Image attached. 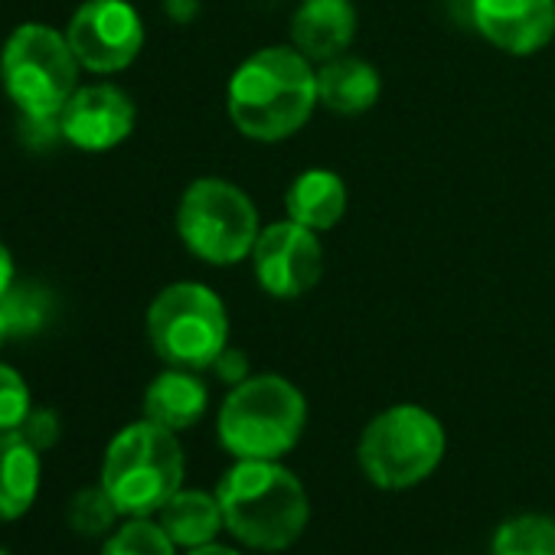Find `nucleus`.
<instances>
[{"mask_svg":"<svg viewBox=\"0 0 555 555\" xmlns=\"http://www.w3.org/2000/svg\"><path fill=\"white\" fill-rule=\"evenodd\" d=\"M318 108V69L295 47H264L238 63L225 86V112L238 134L278 144L298 134Z\"/></svg>","mask_w":555,"mask_h":555,"instance_id":"obj_1","label":"nucleus"},{"mask_svg":"<svg viewBox=\"0 0 555 555\" xmlns=\"http://www.w3.org/2000/svg\"><path fill=\"white\" fill-rule=\"evenodd\" d=\"M225 529L248 548L282 552L301 539L311 500L295 470L278 461H235L216 483Z\"/></svg>","mask_w":555,"mask_h":555,"instance_id":"obj_2","label":"nucleus"},{"mask_svg":"<svg viewBox=\"0 0 555 555\" xmlns=\"http://www.w3.org/2000/svg\"><path fill=\"white\" fill-rule=\"evenodd\" d=\"M305 392L278 373L248 376L232 386L216 415L219 444L235 461H278L305 435Z\"/></svg>","mask_w":555,"mask_h":555,"instance_id":"obj_3","label":"nucleus"},{"mask_svg":"<svg viewBox=\"0 0 555 555\" xmlns=\"http://www.w3.org/2000/svg\"><path fill=\"white\" fill-rule=\"evenodd\" d=\"M186 477V454L177 431L141 418L125 425L105 448L102 487L121 516H154Z\"/></svg>","mask_w":555,"mask_h":555,"instance_id":"obj_4","label":"nucleus"},{"mask_svg":"<svg viewBox=\"0 0 555 555\" xmlns=\"http://www.w3.org/2000/svg\"><path fill=\"white\" fill-rule=\"evenodd\" d=\"M448 448L444 425L422 405L383 409L360 435L357 461L379 490H412L428 480Z\"/></svg>","mask_w":555,"mask_h":555,"instance_id":"obj_5","label":"nucleus"},{"mask_svg":"<svg viewBox=\"0 0 555 555\" xmlns=\"http://www.w3.org/2000/svg\"><path fill=\"white\" fill-rule=\"evenodd\" d=\"M79 60L69 37L50 24H21L0 53V82L21 115H60L79 89Z\"/></svg>","mask_w":555,"mask_h":555,"instance_id":"obj_6","label":"nucleus"},{"mask_svg":"<svg viewBox=\"0 0 555 555\" xmlns=\"http://www.w3.org/2000/svg\"><path fill=\"white\" fill-rule=\"evenodd\" d=\"M147 340L167 366L203 373L229 347V311L199 282L167 285L147 308Z\"/></svg>","mask_w":555,"mask_h":555,"instance_id":"obj_7","label":"nucleus"},{"mask_svg":"<svg viewBox=\"0 0 555 555\" xmlns=\"http://www.w3.org/2000/svg\"><path fill=\"white\" fill-rule=\"evenodd\" d=\"M261 232L251 196L222 177L193 180L177 206V235L206 264H235L251 258Z\"/></svg>","mask_w":555,"mask_h":555,"instance_id":"obj_8","label":"nucleus"},{"mask_svg":"<svg viewBox=\"0 0 555 555\" xmlns=\"http://www.w3.org/2000/svg\"><path fill=\"white\" fill-rule=\"evenodd\" d=\"M251 271L264 295L278 301L305 298L324 274V245L318 232L292 219L271 222L255 238Z\"/></svg>","mask_w":555,"mask_h":555,"instance_id":"obj_9","label":"nucleus"},{"mask_svg":"<svg viewBox=\"0 0 555 555\" xmlns=\"http://www.w3.org/2000/svg\"><path fill=\"white\" fill-rule=\"evenodd\" d=\"M66 37L86 73L115 76L141 56L144 24L128 0H86Z\"/></svg>","mask_w":555,"mask_h":555,"instance_id":"obj_10","label":"nucleus"},{"mask_svg":"<svg viewBox=\"0 0 555 555\" xmlns=\"http://www.w3.org/2000/svg\"><path fill=\"white\" fill-rule=\"evenodd\" d=\"M134 121L138 108L131 95L108 82L79 86L60 112L63 141L89 154H102L125 144L134 131Z\"/></svg>","mask_w":555,"mask_h":555,"instance_id":"obj_11","label":"nucleus"},{"mask_svg":"<svg viewBox=\"0 0 555 555\" xmlns=\"http://www.w3.org/2000/svg\"><path fill=\"white\" fill-rule=\"evenodd\" d=\"M474 30L509 56H532L555 37V0H470Z\"/></svg>","mask_w":555,"mask_h":555,"instance_id":"obj_12","label":"nucleus"},{"mask_svg":"<svg viewBox=\"0 0 555 555\" xmlns=\"http://www.w3.org/2000/svg\"><path fill=\"white\" fill-rule=\"evenodd\" d=\"M357 37L353 0H301L292 17V47L314 66L344 56Z\"/></svg>","mask_w":555,"mask_h":555,"instance_id":"obj_13","label":"nucleus"},{"mask_svg":"<svg viewBox=\"0 0 555 555\" xmlns=\"http://www.w3.org/2000/svg\"><path fill=\"white\" fill-rule=\"evenodd\" d=\"M379 92H383L379 69L360 56L344 53L318 66V102L331 115L360 118L370 108H376Z\"/></svg>","mask_w":555,"mask_h":555,"instance_id":"obj_14","label":"nucleus"},{"mask_svg":"<svg viewBox=\"0 0 555 555\" xmlns=\"http://www.w3.org/2000/svg\"><path fill=\"white\" fill-rule=\"evenodd\" d=\"M206 409H209V389L196 370L170 366L160 376H154L144 392V418L170 431L193 428L206 415Z\"/></svg>","mask_w":555,"mask_h":555,"instance_id":"obj_15","label":"nucleus"},{"mask_svg":"<svg viewBox=\"0 0 555 555\" xmlns=\"http://www.w3.org/2000/svg\"><path fill=\"white\" fill-rule=\"evenodd\" d=\"M347 203L350 196L344 177L324 167L298 173L285 193L288 219L311 232H331L334 225H340V219L347 216Z\"/></svg>","mask_w":555,"mask_h":555,"instance_id":"obj_16","label":"nucleus"},{"mask_svg":"<svg viewBox=\"0 0 555 555\" xmlns=\"http://www.w3.org/2000/svg\"><path fill=\"white\" fill-rule=\"evenodd\" d=\"M40 451L24 431H0V522H14L30 513L40 493Z\"/></svg>","mask_w":555,"mask_h":555,"instance_id":"obj_17","label":"nucleus"},{"mask_svg":"<svg viewBox=\"0 0 555 555\" xmlns=\"http://www.w3.org/2000/svg\"><path fill=\"white\" fill-rule=\"evenodd\" d=\"M157 522L167 529L173 545L183 548V552L216 542V535L225 529L219 496L206 493V490H190V487H180L157 509Z\"/></svg>","mask_w":555,"mask_h":555,"instance_id":"obj_18","label":"nucleus"},{"mask_svg":"<svg viewBox=\"0 0 555 555\" xmlns=\"http://www.w3.org/2000/svg\"><path fill=\"white\" fill-rule=\"evenodd\" d=\"M490 555H555V519L542 513H519L496 526Z\"/></svg>","mask_w":555,"mask_h":555,"instance_id":"obj_19","label":"nucleus"},{"mask_svg":"<svg viewBox=\"0 0 555 555\" xmlns=\"http://www.w3.org/2000/svg\"><path fill=\"white\" fill-rule=\"evenodd\" d=\"M118 519H121V509L115 506V500L108 496V490L102 483L79 487L69 496L66 522L82 539H102V535H108L118 526Z\"/></svg>","mask_w":555,"mask_h":555,"instance_id":"obj_20","label":"nucleus"},{"mask_svg":"<svg viewBox=\"0 0 555 555\" xmlns=\"http://www.w3.org/2000/svg\"><path fill=\"white\" fill-rule=\"evenodd\" d=\"M102 555H177V545L157 519L125 516V522L105 535Z\"/></svg>","mask_w":555,"mask_h":555,"instance_id":"obj_21","label":"nucleus"},{"mask_svg":"<svg viewBox=\"0 0 555 555\" xmlns=\"http://www.w3.org/2000/svg\"><path fill=\"white\" fill-rule=\"evenodd\" d=\"M53 314V298L40 285H14L0 298V321H4L11 337H30L43 331Z\"/></svg>","mask_w":555,"mask_h":555,"instance_id":"obj_22","label":"nucleus"},{"mask_svg":"<svg viewBox=\"0 0 555 555\" xmlns=\"http://www.w3.org/2000/svg\"><path fill=\"white\" fill-rule=\"evenodd\" d=\"M34 409V399H30V386L27 379L8 366L0 363V431H14L27 422Z\"/></svg>","mask_w":555,"mask_h":555,"instance_id":"obj_23","label":"nucleus"},{"mask_svg":"<svg viewBox=\"0 0 555 555\" xmlns=\"http://www.w3.org/2000/svg\"><path fill=\"white\" fill-rule=\"evenodd\" d=\"M21 431H24V438L43 454V451L56 448V441H60V435H63V425H60V415H56L53 409H30V415H27V422L21 425Z\"/></svg>","mask_w":555,"mask_h":555,"instance_id":"obj_24","label":"nucleus"},{"mask_svg":"<svg viewBox=\"0 0 555 555\" xmlns=\"http://www.w3.org/2000/svg\"><path fill=\"white\" fill-rule=\"evenodd\" d=\"M229 389L232 386H238V383H245L251 373H248V357L242 353V350H235V347H225L219 357H216V363L209 366Z\"/></svg>","mask_w":555,"mask_h":555,"instance_id":"obj_25","label":"nucleus"},{"mask_svg":"<svg viewBox=\"0 0 555 555\" xmlns=\"http://www.w3.org/2000/svg\"><path fill=\"white\" fill-rule=\"evenodd\" d=\"M14 285H17V264H14L11 248L0 242V298H4Z\"/></svg>","mask_w":555,"mask_h":555,"instance_id":"obj_26","label":"nucleus"},{"mask_svg":"<svg viewBox=\"0 0 555 555\" xmlns=\"http://www.w3.org/2000/svg\"><path fill=\"white\" fill-rule=\"evenodd\" d=\"M164 11L173 24H190L199 14V0H164Z\"/></svg>","mask_w":555,"mask_h":555,"instance_id":"obj_27","label":"nucleus"},{"mask_svg":"<svg viewBox=\"0 0 555 555\" xmlns=\"http://www.w3.org/2000/svg\"><path fill=\"white\" fill-rule=\"evenodd\" d=\"M186 555H242V552H238V548H232V545H219V542H209V545L190 548Z\"/></svg>","mask_w":555,"mask_h":555,"instance_id":"obj_28","label":"nucleus"},{"mask_svg":"<svg viewBox=\"0 0 555 555\" xmlns=\"http://www.w3.org/2000/svg\"><path fill=\"white\" fill-rule=\"evenodd\" d=\"M11 340V334H8V327H4V321H0V347H4Z\"/></svg>","mask_w":555,"mask_h":555,"instance_id":"obj_29","label":"nucleus"},{"mask_svg":"<svg viewBox=\"0 0 555 555\" xmlns=\"http://www.w3.org/2000/svg\"><path fill=\"white\" fill-rule=\"evenodd\" d=\"M0 555H11V552H8V548H0Z\"/></svg>","mask_w":555,"mask_h":555,"instance_id":"obj_30","label":"nucleus"}]
</instances>
